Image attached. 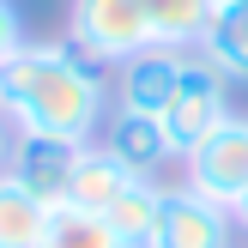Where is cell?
I'll return each mask as SVG.
<instances>
[{
  "instance_id": "6da1fadb",
  "label": "cell",
  "mask_w": 248,
  "mask_h": 248,
  "mask_svg": "<svg viewBox=\"0 0 248 248\" xmlns=\"http://www.w3.org/2000/svg\"><path fill=\"white\" fill-rule=\"evenodd\" d=\"M0 109L18 133L91 145V133L109 121V79L67 36H48V43L24 36V48L0 73Z\"/></svg>"
},
{
  "instance_id": "7a4b0ae2",
  "label": "cell",
  "mask_w": 248,
  "mask_h": 248,
  "mask_svg": "<svg viewBox=\"0 0 248 248\" xmlns=\"http://www.w3.org/2000/svg\"><path fill=\"white\" fill-rule=\"evenodd\" d=\"M67 43L79 48L85 61H97V67H127L133 55L157 48L140 0H73Z\"/></svg>"
},
{
  "instance_id": "3957f363",
  "label": "cell",
  "mask_w": 248,
  "mask_h": 248,
  "mask_svg": "<svg viewBox=\"0 0 248 248\" xmlns=\"http://www.w3.org/2000/svg\"><path fill=\"white\" fill-rule=\"evenodd\" d=\"M224 85H230V79H224L206 55H188V73H182L176 97H170V109L157 115L164 133H170V145H176V157H188L206 133H218V127L230 121V91H224Z\"/></svg>"
},
{
  "instance_id": "277c9868",
  "label": "cell",
  "mask_w": 248,
  "mask_h": 248,
  "mask_svg": "<svg viewBox=\"0 0 248 248\" xmlns=\"http://www.w3.org/2000/svg\"><path fill=\"white\" fill-rule=\"evenodd\" d=\"M188 188L200 194V200L224 206V212H236V200L248 194V121L230 115L218 133H206L200 145H194L188 157Z\"/></svg>"
},
{
  "instance_id": "5b68a950",
  "label": "cell",
  "mask_w": 248,
  "mask_h": 248,
  "mask_svg": "<svg viewBox=\"0 0 248 248\" xmlns=\"http://www.w3.org/2000/svg\"><path fill=\"white\" fill-rule=\"evenodd\" d=\"M79 152H85V145H73V140H48V133H18L6 176L18 182V188L31 194V200H43L48 212H55V206H67V194H73V170H79Z\"/></svg>"
},
{
  "instance_id": "8992f818",
  "label": "cell",
  "mask_w": 248,
  "mask_h": 248,
  "mask_svg": "<svg viewBox=\"0 0 248 248\" xmlns=\"http://www.w3.org/2000/svg\"><path fill=\"white\" fill-rule=\"evenodd\" d=\"M230 230H236V218L224 206L200 200L194 188H176L164 194V218L145 248H230Z\"/></svg>"
},
{
  "instance_id": "52a82bcc",
  "label": "cell",
  "mask_w": 248,
  "mask_h": 248,
  "mask_svg": "<svg viewBox=\"0 0 248 248\" xmlns=\"http://www.w3.org/2000/svg\"><path fill=\"white\" fill-rule=\"evenodd\" d=\"M188 55L194 48H145L121 67V109L133 115H164L170 97H176L182 73H188Z\"/></svg>"
},
{
  "instance_id": "ba28073f",
  "label": "cell",
  "mask_w": 248,
  "mask_h": 248,
  "mask_svg": "<svg viewBox=\"0 0 248 248\" xmlns=\"http://www.w3.org/2000/svg\"><path fill=\"white\" fill-rule=\"evenodd\" d=\"M103 145H109V152H115L140 182H152L157 170L176 157V145H170L164 121H157V115H133V109H115V115L103 121Z\"/></svg>"
},
{
  "instance_id": "9c48e42d",
  "label": "cell",
  "mask_w": 248,
  "mask_h": 248,
  "mask_svg": "<svg viewBox=\"0 0 248 248\" xmlns=\"http://www.w3.org/2000/svg\"><path fill=\"white\" fill-rule=\"evenodd\" d=\"M133 182H140V176H133L109 145H85V152H79V170H73L67 206H79V212H103V218H109V206H115Z\"/></svg>"
},
{
  "instance_id": "30bf717a",
  "label": "cell",
  "mask_w": 248,
  "mask_h": 248,
  "mask_svg": "<svg viewBox=\"0 0 248 248\" xmlns=\"http://www.w3.org/2000/svg\"><path fill=\"white\" fill-rule=\"evenodd\" d=\"M200 55L212 61L224 79H248V6L218 0L212 24H206V36H200Z\"/></svg>"
},
{
  "instance_id": "8fae6325",
  "label": "cell",
  "mask_w": 248,
  "mask_h": 248,
  "mask_svg": "<svg viewBox=\"0 0 248 248\" xmlns=\"http://www.w3.org/2000/svg\"><path fill=\"white\" fill-rule=\"evenodd\" d=\"M140 6H145V24H152L157 48H200L218 0H140Z\"/></svg>"
},
{
  "instance_id": "7c38bea8",
  "label": "cell",
  "mask_w": 248,
  "mask_h": 248,
  "mask_svg": "<svg viewBox=\"0 0 248 248\" xmlns=\"http://www.w3.org/2000/svg\"><path fill=\"white\" fill-rule=\"evenodd\" d=\"M48 206L31 200L12 176H0V248H43Z\"/></svg>"
},
{
  "instance_id": "4fadbf2b",
  "label": "cell",
  "mask_w": 248,
  "mask_h": 248,
  "mask_svg": "<svg viewBox=\"0 0 248 248\" xmlns=\"http://www.w3.org/2000/svg\"><path fill=\"white\" fill-rule=\"evenodd\" d=\"M164 194L170 188H157V182H133V188L109 206V224H115V236L127 242V248H145V242H152L157 218H164Z\"/></svg>"
},
{
  "instance_id": "5bb4252c",
  "label": "cell",
  "mask_w": 248,
  "mask_h": 248,
  "mask_svg": "<svg viewBox=\"0 0 248 248\" xmlns=\"http://www.w3.org/2000/svg\"><path fill=\"white\" fill-rule=\"evenodd\" d=\"M43 248H127L115 236L103 212H79V206H55L48 212V230H43Z\"/></svg>"
},
{
  "instance_id": "9a60e30c",
  "label": "cell",
  "mask_w": 248,
  "mask_h": 248,
  "mask_svg": "<svg viewBox=\"0 0 248 248\" xmlns=\"http://www.w3.org/2000/svg\"><path fill=\"white\" fill-rule=\"evenodd\" d=\"M24 48V18H18V6L12 0H0V73H6V61Z\"/></svg>"
},
{
  "instance_id": "2e32d148",
  "label": "cell",
  "mask_w": 248,
  "mask_h": 248,
  "mask_svg": "<svg viewBox=\"0 0 248 248\" xmlns=\"http://www.w3.org/2000/svg\"><path fill=\"white\" fill-rule=\"evenodd\" d=\"M12 145H18V127H12L6 109H0V176H6V164H12Z\"/></svg>"
},
{
  "instance_id": "e0dca14e",
  "label": "cell",
  "mask_w": 248,
  "mask_h": 248,
  "mask_svg": "<svg viewBox=\"0 0 248 248\" xmlns=\"http://www.w3.org/2000/svg\"><path fill=\"white\" fill-rule=\"evenodd\" d=\"M230 218H236V224L248 230V194H242V200H236V212H230Z\"/></svg>"
},
{
  "instance_id": "ac0fdd59",
  "label": "cell",
  "mask_w": 248,
  "mask_h": 248,
  "mask_svg": "<svg viewBox=\"0 0 248 248\" xmlns=\"http://www.w3.org/2000/svg\"><path fill=\"white\" fill-rule=\"evenodd\" d=\"M236 6H248V0H236Z\"/></svg>"
}]
</instances>
